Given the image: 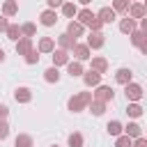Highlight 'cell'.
<instances>
[{
	"label": "cell",
	"instance_id": "cell-1",
	"mask_svg": "<svg viewBox=\"0 0 147 147\" xmlns=\"http://www.w3.org/2000/svg\"><path fill=\"white\" fill-rule=\"evenodd\" d=\"M92 99H94V94L92 92H78V94H74L71 99H69V110L71 113H80V110H85L90 103H92Z\"/></svg>",
	"mask_w": 147,
	"mask_h": 147
},
{
	"label": "cell",
	"instance_id": "cell-2",
	"mask_svg": "<svg viewBox=\"0 0 147 147\" xmlns=\"http://www.w3.org/2000/svg\"><path fill=\"white\" fill-rule=\"evenodd\" d=\"M124 94L131 103H138V99H142V87L138 83H129V85H124Z\"/></svg>",
	"mask_w": 147,
	"mask_h": 147
},
{
	"label": "cell",
	"instance_id": "cell-3",
	"mask_svg": "<svg viewBox=\"0 0 147 147\" xmlns=\"http://www.w3.org/2000/svg\"><path fill=\"white\" fill-rule=\"evenodd\" d=\"M113 96H115V92H113L110 85H99L96 92H94V99H96V101H103V103L113 101Z\"/></svg>",
	"mask_w": 147,
	"mask_h": 147
},
{
	"label": "cell",
	"instance_id": "cell-4",
	"mask_svg": "<svg viewBox=\"0 0 147 147\" xmlns=\"http://www.w3.org/2000/svg\"><path fill=\"white\" fill-rule=\"evenodd\" d=\"M39 21H41V25H46V28L55 25V23H57V14H55V9H44V11L39 14Z\"/></svg>",
	"mask_w": 147,
	"mask_h": 147
},
{
	"label": "cell",
	"instance_id": "cell-5",
	"mask_svg": "<svg viewBox=\"0 0 147 147\" xmlns=\"http://www.w3.org/2000/svg\"><path fill=\"white\" fill-rule=\"evenodd\" d=\"M32 48H34V46H32V39H30V37H21V39L16 41V53L23 55V57H25Z\"/></svg>",
	"mask_w": 147,
	"mask_h": 147
},
{
	"label": "cell",
	"instance_id": "cell-6",
	"mask_svg": "<svg viewBox=\"0 0 147 147\" xmlns=\"http://www.w3.org/2000/svg\"><path fill=\"white\" fill-rule=\"evenodd\" d=\"M90 51H92V48H90L87 44H76V46H74V55H76V60H78V62L90 60V57H92V55H90Z\"/></svg>",
	"mask_w": 147,
	"mask_h": 147
},
{
	"label": "cell",
	"instance_id": "cell-7",
	"mask_svg": "<svg viewBox=\"0 0 147 147\" xmlns=\"http://www.w3.org/2000/svg\"><path fill=\"white\" fill-rule=\"evenodd\" d=\"M83 80H85L87 87H99V83H101V74L94 71V69H90V71L83 74Z\"/></svg>",
	"mask_w": 147,
	"mask_h": 147
},
{
	"label": "cell",
	"instance_id": "cell-8",
	"mask_svg": "<svg viewBox=\"0 0 147 147\" xmlns=\"http://www.w3.org/2000/svg\"><path fill=\"white\" fill-rule=\"evenodd\" d=\"M115 16H117V14H115V9H113V7H101V9H99V14H96V18H99L103 25H106V23H113V21H115Z\"/></svg>",
	"mask_w": 147,
	"mask_h": 147
},
{
	"label": "cell",
	"instance_id": "cell-9",
	"mask_svg": "<svg viewBox=\"0 0 147 147\" xmlns=\"http://www.w3.org/2000/svg\"><path fill=\"white\" fill-rule=\"evenodd\" d=\"M103 44H106L103 32H90V34H87V46H90V48H101Z\"/></svg>",
	"mask_w": 147,
	"mask_h": 147
},
{
	"label": "cell",
	"instance_id": "cell-10",
	"mask_svg": "<svg viewBox=\"0 0 147 147\" xmlns=\"http://www.w3.org/2000/svg\"><path fill=\"white\" fill-rule=\"evenodd\" d=\"M14 99H16L18 103H30V101H32V90H30V87H16Z\"/></svg>",
	"mask_w": 147,
	"mask_h": 147
},
{
	"label": "cell",
	"instance_id": "cell-11",
	"mask_svg": "<svg viewBox=\"0 0 147 147\" xmlns=\"http://www.w3.org/2000/svg\"><path fill=\"white\" fill-rule=\"evenodd\" d=\"M131 76H133V71L126 69V67H122V69L115 71V80H117L119 85H129V83H131Z\"/></svg>",
	"mask_w": 147,
	"mask_h": 147
},
{
	"label": "cell",
	"instance_id": "cell-12",
	"mask_svg": "<svg viewBox=\"0 0 147 147\" xmlns=\"http://www.w3.org/2000/svg\"><path fill=\"white\" fill-rule=\"evenodd\" d=\"M57 44H60V48H62V51H74L76 39H74L71 34H67V32H64V34H60V37H57Z\"/></svg>",
	"mask_w": 147,
	"mask_h": 147
},
{
	"label": "cell",
	"instance_id": "cell-13",
	"mask_svg": "<svg viewBox=\"0 0 147 147\" xmlns=\"http://www.w3.org/2000/svg\"><path fill=\"white\" fill-rule=\"evenodd\" d=\"M60 64H69V51H53V67H60Z\"/></svg>",
	"mask_w": 147,
	"mask_h": 147
},
{
	"label": "cell",
	"instance_id": "cell-14",
	"mask_svg": "<svg viewBox=\"0 0 147 147\" xmlns=\"http://www.w3.org/2000/svg\"><path fill=\"white\" fill-rule=\"evenodd\" d=\"M18 14V2L16 0H5L2 2V16H16Z\"/></svg>",
	"mask_w": 147,
	"mask_h": 147
},
{
	"label": "cell",
	"instance_id": "cell-15",
	"mask_svg": "<svg viewBox=\"0 0 147 147\" xmlns=\"http://www.w3.org/2000/svg\"><path fill=\"white\" fill-rule=\"evenodd\" d=\"M145 14H147V9H145V5H140V2H133L131 7H129V16L136 21V18H145Z\"/></svg>",
	"mask_w": 147,
	"mask_h": 147
},
{
	"label": "cell",
	"instance_id": "cell-16",
	"mask_svg": "<svg viewBox=\"0 0 147 147\" xmlns=\"http://www.w3.org/2000/svg\"><path fill=\"white\" fill-rule=\"evenodd\" d=\"M85 32V25L83 23H78V21H69V25H67V34H71L74 39L76 37H80Z\"/></svg>",
	"mask_w": 147,
	"mask_h": 147
},
{
	"label": "cell",
	"instance_id": "cell-17",
	"mask_svg": "<svg viewBox=\"0 0 147 147\" xmlns=\"http://www.w3.org/2000/svg\"><path fill=\"white\" fill-rule=\"evenodd\" d=\"M37 51H39V53H53V51H55V41H53L51 37H41Z\"/></svg>",
	"mask_w": 147,
	"mask_h": 147
},
{
	"label": "cell",
	"instance_id": "cell-18",
	"mask_svg": "<svg viewBox=\"0 0 147 147\" xmlns=\"http://www.w3.org/2000/svg\"><path fill=\"white\" fill-rule=\"evenodd\" d=\"M119 30H122L124 34H133V32H136L138 28H136V21L126 16V18H122V21H119Z\"/></svg>",
	"mask_w": 147,
	"mask_h": 147
},
{
	"label": "cell",
	"instance_id": "cell-19",
	"mask_svg": "<svg viewBox=\"0 0 147 147\" xmlns=\"http://www.w3.org/2000/svg\"><path fill=\"white\" fill-rule=\"evenodd\" d=\"M94 18H96V14H92L90 9H80V11H78V23H83V25H87V28L92 25Z\"/></svg>",
	"mask_w": 147,
	"mask_h": 147
},
{
	"label": "cell",
	"instance_id": "cell-20",
	"mask_svg": "<svg viewBox=\"0 0 147 147\" xmlns=\"http://www.w3.org/2000/svg\"><path fill=\"white\" fill-rule=\"evenodd\" d=\"M7 39H11V41H18L21 37H23V32H21V25H16V23H9V28H7Z\"/></svg>",
	"mask_w": 147,
	"mask_h": 147
},
{
	"label": "cell",
	"instance_id": "cell-21",
	"mask_svg": "<svg viewBox=\"0 0 147 147\" xmlns=\"http://www.w3.org/2000/svg\"><path fill=\"white\" fill-rule=\"evenodd\" d=\"M67 71H69V76H71V78H76V76H83V74H85L83 62H78V60H76V62H69V64H67Z\"/></svg>",
	"mask_w": 147,
	"mask_h": 147
},
{
	"label": "cell",
	"instance_id": "cell-22",
	"mask_svg": "<svg viewBox=\"0 0 147 147\" xmlns=\"http://www.w3.org/2000/svg\"><path fill=\"white\" fill-rule=\"evenodd\" d=\"M124 133H126L129 138H133V140H136V138H140V136H142V129H140L136 122H129V124L124 126Z\"/></svg>",
	"mask_w": 147,
	"mask_h": 147
},
{
	"label": "cell",
	"instance_id": "cell-23",
	"mask_svg": "<svg viewBox=\"0 0 147 147\" xmlns=\"http://www.w3.org/2000/svg\"><path fill=\"white\" fill-rule=\"evenodd\" d=\"M92 69L99 71V74H106L108 71V60L106 57H92Z\"/></svg>",
	"mask_w": 147,
	"mask_h": 147
},
{
	"label": "cell",
	"instance_id": "cell-24",
	"mask_svg": "<svg viewBox=\"0 0 147 147\" xmlns=\"http://www.w3.org/2000/svg\"><path fill=\"white\" fill-rule=\"evenodd\" d=\"M106 131H108L110 136L119 138V136H122V131H124V126H122V124H119L117 119H113V122H108V124H106Z\"/></svg>",
	"mask_w": 147,
	"mask_h": 147
},
{
	"label": "cell",
	"instance_id": "cell-25",
	"mask_svg": "<svg viewBox=\"0 0 147 147\" xmlns=\"http://www.w3.org/2000/svg\"><path fill=\"white\" fill-rule=\"evenodd\" d=\"M32 145H34L32 136H28V133H18L16 140H14V147H32Z\"/></svg>",
	"mask_w": 147,
	"mask_h": 147
},
{
	"label": "cell",
	"instance_id": "cell-26",
	"mask_svg": "<svg viewBox=\"0 0 147 147\" xmlns=\"http://www.w3.org/2000/svg\"><path fill=\"white\" fill-rule=\"evenodd\" d=\"M44 80H46V83H57V80H60V71H57V67H48V69L44 71Z\"/></svg>",
	"mask_w": 147,
	"mask_h": 147
},
{
	"label": "cell",
	"instance_id": "cell-27",
	"mask_svg": "<svg viewBox=\"0 0 147 147\" xmlns=\"http://www.w3.org/2000/svg\"><path fill=\"white\" fill-rule=\"evenodd\" d=\"M90 110H92V115L101 117V115L106 113V103H103V101H96V99H92V103H90Z\"/></svg>",
	"mask_w": 147,
	"mask_h": 147
},
{
	"label": "cell",
	"instance_id": "cell-28",
	"mask_svg": "<svg viewBox=\"0 0 147 147\" xmlns=\"http://www.w3.org/2000/svg\"><path fill=\"white\" fill-rule=\"evenodd\" d=\"M62 14H64L67 18H74V16H78V7H76L74 2H64V5H62Z\"/></svg>",
	"mask_w": 147,
	"mask_h": 147
},
{
	"label": "cell",
	"instance_id": "cell-29",
	"mask_svg": "<svg viewBox=\"0 0 147 147\" xmlns=\"http://www.w3.org/2000/svg\"><path fill=\"white\" fill-rule=\"evenodd\" d=\"M129 0H113V9H115V14H129Z\"/></svg>",
	"mask_w": 147,
	"mask_h": 147
},
{
	"label": "cell",
	"instance_id": "cell-30",
	"mask_svg": "<svg viewBox=\"0 0 147 147\" xmlns=\"http://www.w3.org/2000/svg\"><path fill=\"white\" fill-rule=\"evenodd\" d=\"M83 133H78V131H74L71 136H69V147H83Z\"/></svg>",
	"mask_w": 147,
	"mask_h": 147
},
{
	"label": "cell",
	"instance_id": "cell-31",
	"mask_svg": "<svg viewBox=\"0 0 147 147\" xmlns=\"http://www.w3.org/2000/svg\"><path fill=\"white\" fill-rule=\"evenodd\" d=\"M115 147H133V138H129L126 133H122L119 138H115Z\"/></svg>",
	"mask_w": 147,
	"mask_h": 147
},
{
	"label": "cell",
	"instance_id": "cell-32",
	"mask_svg": "<svg viewBox=\"0 0 147 147\" xmlns=\"http://www.w3.org/2000/svg\"><path fill=\"white\" fill-rule=\"evenodd\" d=\"M21 32H23V37H30V39H32L34 32H37V25H34V23H23V25H21Z\"/></svg>",
	"mask_w": 147,
	"mask_h": 147
},
{
	"label": "cell",
	"instance_id": "cell-33",
	"mask_svg": "<svg viewBox=\"0 0 147 147\" xmlns=\"http://www.w3.org/2000/svg\"><path fill=\"white\" fill-rule=\"evenodd\" d=\"M145 39H147V32H142V30H136V32L131 34V44H133V46H140Z\"/></svg>",
	"mask_w": 147,
	"mask_h": 147
},
{
	"label": "cell",
	"instance_id": "cell-34",
	"mask_svg": "<svg viewBox=\"0 0 147 147\" xmlns=\"http://www.w3.org/2000/svg\"><path fill=\"white\" fill-rule=\"evenodd\" d=\"M126 115H129V117H140V115H142V108H140L138 103H129V106H126Z\"/></svg>",
	"mask_w": 147,
	"mask_h": 147
},
{
	"label": "cell",
	"instance_id": "cell-35",
	"mask_svg": "<svg viewBox=\"0 0 147 147\" xmlns=\"http://www.w3.org/2000/svg\"><path fill=\"white\" fill-rule=\"evenodd\" d=\"M25 62H28V64H37V62H39V51L32 48V51L25 55Z\"/></svg>",
	"mask_w": 147,
	"mask_h": 147
},
{
	"label": "cell",
	"instance_id": "cell-36",
	"mask_svg": "<svg viewBox=\"0 0 147 147\" xmlns=\"http://www.w3.org/2000/svg\"><path fill=\"white\" fill-rule=\"evenodd\" d=\"M9 136V124H7V119H0V140H5Z\"/></svg>",
	"mask_w": 147,
	"mask_h": 147
},
{
	"label": "cell",
	"instance_id": "cell-37",
	"mask_svg": "<svg viewBox=\"0 0 147 147\" xmlns=\"http://www.w3.org/2000/svg\"><path fill=\"white\" fill-rule=\"evenodd\" d=\"M7 28H9V21H7V16H0V32H7Z\"/></svg>",
	"mask_w": 147,
	"mask_h": 147
},
{
	"label": "cell",
	"instance_id": "cell-38",
	"mask_svg": "<svg viewBox=\"0 0 147 147\" xmlns=\"http://www.w3.org/2000/svg\"><path fill=\"white\" fill-rule=\"evenodd\" d=\"M133 147H147V138H142V136L136 138V140H133Z\"/></svg>",
	"mask_w": 147,
	"mask_h": 147
},
{
	"label": "cell",
	"instance_id": "cell-39",
	"mask_svg": "<svg viewBox=\"0 0 147 147\" xmlns=\"http://www.w3.org/2000/svg\"><path fill=\"white\" fill-rule=\"evenodd\" d=\"M48 2V9H55V7H62L64 5V0H46Z\"/></svg>",
	"mask_w": 147,
	"mask_h": 147
},
{
	"label": "cell",
	"instance_id": "cell-40",
	"mask_svg": "<svg viewBox=\"0 0 147 147\" xmlns=\"http://www.w3.org/2000/svg\"><path fill=\"white\" fill-rule=\"evenodd\" d=\"M7 115H9V108L0 103V119H7Z\"/></svg>",
	"mask_w": 147,
	"mask_h": 147
},
{
	"label": "cell",
	"instance_id": "cell-41",
	"mask_svg": "<svg viewBox=\"0 0 147 147\" xmlns=\"http://www.w3.org/2000/svg\"><path fill=\"white\" fill-rule=\"evenodd\" d=\"M138 48H140V53H142V55H147V39H145V41H142Z\"/></svg>",
	"mask_w": 147,
	"mask_h": 147
},
{
	"label": "cell",
	"instance_id": "cell-42",
	"mask_svg": "<svg viewBox=\"0 0 147 147\" xmlns=\"http://www.w3.org/2000/svg\"><path fill=\"white\" fill-rule=\"evenodd\" d=\"M140 30L147 32V18H140Z\"/></svg>",
	"mask_w": 147,
	"mask_h": 147
},
{
	"label": "cell",
	"instance_id": "cell-43",
	"mask_svg": "<svg viewBox=\"0 0 147 147\" xmlns=\"http://www.w3.org/2000/svg\"><path fill=\"white\" fill-rule=\"evenodd\" d=\"M0 62H5V51L0 48Z\"/></svg>",
	"mask_w": 147,
	"mask_h": 147
},
{
	"label": "cell",
	"instance_id": "cell-44",
	"mask_svg": "<svg viewBox=\"0 0 147 147\" xmlns=\"http://www.w3.org/2000/svg\"><path fill=\"white\" fill-rule=\"evenodd\" d=\"M78 2H80V5H90L92 0H78Z\"/></svg>",
	"mask_w": 147,
	"mask_h": 147
},
{
	"label": "cell",
	"instance_id": "cell-45",
	"mask_svg": "<svg viewBox=\"0 0 147 147\" xmlns=\"http://www.w3.org/2000/svg\"><path fill=\"white\" fill-rule=\"evenodd\" d=\"M145 9H147V0H145Z\"/></svg>",
	"mask_w": 147,
	"mask_h": 147
},
{
	"label": "cell",
	"instance_id": "cell-46",
	"mask_svg": "<svg viewBox=\"0 0 147 147\" xmlns=\"http://www.w3.org/2000/svg\"><path fill=\"white\" fill-rule=\"evenodd\" d=\"M51 147H57V145H51Z\"/></svg>",
	"mask_w": 147,
	"mask_h": 147
}]
</instances>
